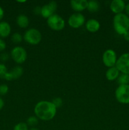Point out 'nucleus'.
I'll return each instance as SVG.
<instances>
[{
  "label": "nucleus",
  "instance_id": "nucleus-28",
  "mask_svg": "<svg viewBox=\"0 0 129 130\" xmlns=\"http://www.w3.org/2000/svg\"><path fill=\"white\" fill-rule=\"evenodd\" d=\"M33 11H34V14H35L36 15H40V13H41V7L39 6H35V7L34 8Z\"/></svg>",
  "mask_w": 129,
  "mask_h": 130
},
{
  "label": "nucleus",
  "instance_id": "nucleus-3",
  "mask_svg": "<svg viewBox=\"0 0 129 130\" xmlns=\"http://www.w3.org/2000/svg\"><path fill=\"white\" fill-rule=\"evenodd\" d=\"M24 41L32 45H37L42 39L40 32L35 28H30L27 29L23 36Z\"/></svg>",
  "mask_w": 129,
  "mask_h": 130
},
{
  "label": "nucleus",
  "instance_id": "nucleus-23",
  "mask_svg": "<svg viewBox=\"0 0 129 130\" xmlns=\"http://www.w3.org/2000/svg\"><path fill=\"white\" fill-rule=\"evenodd\" d=\"M8 72V69L4 63H0V79H4Z\"/></svg>",
  "mask_w": 129,
  "mask_h": 130
},
{
  "label": "nucleus",
  "instance_id": "nucleus-14",
  "mask_svg": "<svg viewBox=\"0 0 129 130\" xmlns=\"http://www.w3.org/2000/svg\"><path fill=\"white\" fill-rule=\"evenodd\" d=\"M100 27H101V24L99 22L95 19H89L85 22L86 29L90 32H96L99 30Z\"/></svg>",
  "mask_w": 129,
  "mask_h": 130
},
{
  "label": "nucleus",
  "instance_id": "nucleus-4",
  "mask_svg": "<svg viewBox=\"0 0 129 130\" xmlns=\"http://www.w3.org/2000/svg\"><path fill=\"white\" fill-rule=\"evenodd\" d=\"M47 24L52 30L59 31L65 27V21L60 15L54 13L47 19Z\"/></svg>",
  "mask_w": 129,
  "mask_h": 130
},
{
  "label": "nucleus",
  "instance_id": "nucleus-16",
  "mask_svg": "<svg viewBox=\"0 0 129 130\" xmlns=\"http://www.w3.org/2000/svg\"><path fill=\"white\" fill-rule=\"evenodd\" d=\"M120 74V71L115 66V67H110V68L108 69L106 74H105V76H106L107 80L110 81H113L117 79Z\"/></svg>",
  "mask_w": 129,
  "mask_h": 130
},
{
  "label": "nucleus",
  "instance_id": "nucleus-13",
  "mask_svg": "<svg viewBox=\"0 0 129 130\" xmlns=\"http://www.w3.org/2000/svg\"><path fill=\"white\" fill-rule=\"evenodd\" d=\"M87 0H72L70 1V5L72 8L77 13H80L83 11L87 7Z\"/></svg>",
  "mask_w": 129,
  "mask_h": 130
},
{
  "label": "nucleus",
  "instance_id": "nucleus-22",
  "mask_svg": "<svg viewBox=\"0 0 129 130\" xmlns=\"http://www.w3.org/2000/svg\"><path fill=\"white\" fill-rule=\"evenodd\" d=\"M13 130H29V128L26 123L20 122L15 124Z\"/></svg>",
  "mask_w": 129,
  "mask_h": 130
},
{
  "label": "nucleus",
  "instance_id": "nucleus-24",
  "mask_svg": "<svg viewBox=\"0 0 129 130\" xmlns=\"http://www.w3.org/2000/svg\"><path fill=\"white\" fill-rule=\"evenodd\" d=\"M51 102H53V104H54V106H55L57 109L61 107L62 105H63V100H62V99L59 97L55 98V99H53Z\"/></svg>",
  "mask_w": 129,
  "mask_h": 130
},
{
  "label": "nucleus",
  "instance_id": "nucleus-31",
  "mask_svg": "<svg viewBox=\"0 0 129 130\" xmlns=\"http://www.w3.org/2000/svg\"><path fill=\"white\" fill-rule=\"evenodd\" d=\"M125 14L129 17V3H128L126 4V5H125Z\"/></svg>",
  "mask_w": 129,
  "mask_h": 130
},
{
  "label": "nucleus",
  "instance_id": "nucleus-6",
  "mask_svg": "<svg viewBox=\"0 0 129 130\" xmlns=\"http://www.w3.org/2000/svg\"><path fill=\"white\" fill-rule=\"evenodd\" d=\"M10 56L14 62L18 64H21L26 61L27 58V53L25 48L20 46H17L11 50Z\"/></svg>",
  "mask_w": 129,
  "mask_h": 130
},
{
  "label": "nucleus",
  "instance_id": "nucleus-11",
  "mask_svg": "<svg viewBox=\"0 0 129 130\" xmlns=\"http://www.w3.org/2000/svg\"><path fill=\"white\" fill-rule=\"evenodd\" d=\"M125 5L126 3L123 0H113L110 3V8L111 11L116 15L125 11Z\"/></svg>",
  "mask_w": 129,
  "mask_h": 130
},
{
  "label": "nucleus",
  "instance_id": "nucleus-32",
  "mask_svg": "<svg viewBox=\"0 0 129 130\" xmlns=\"http://www.w3.org/2000/svg\"><path fill=\"white\" fill-rule=\"evenodd\" d=\"M4 105H5V102H4V100H3L2 98L0 97V110H2L3 108L4 107Z\"/></svg>",
  "mask_w": 129,
  "mask_h": 130
},
{
  "label": "nucleus",
  "instance_id": "nucleus-18",
  "mask_svg": "<svg viewBox=\"0 0 129 130\" xmlns=\"http://www.w3.org/2000/svg\"><path fill=\"white\" fill-rule=\"evenodd\" d=\"M87 10L89 12L94 13L97 12L100 9V4L96 0H91L88 1L87 3Z\"/></svg>",
  "mask_w": 129,
  "mask_h": 130
},
{
  "label": "nucleus",
  "instance_id": "nucleus-1",
  "mask_svg": "<svg viewBox=\"0 0 129 130\" xmlns=\"http://www.w3.org/2000/svg\"><path fill=\"white\" fill-rule=\"evenodd\" d=\"M34 110L35 116L39 120L48 121L55 117L57 108L52 102L41 100L35 104Z\"/></svg>",
  "mask_w": 129,
  "mask_h": 130
},
{
  "label": "nucleus",
  "instance_id": "nucleus-17",
  "mask_svg": "<svg viewBox=\"0 0 129 130\" xmlns=\"http://www.w3.org/2000/svg\"><path fill=\"white\" fill-rule=\"evenodd\" d=\"M16 22L18 26L20 27V28L25 29V28L29 27L30 20L27 15H24V14H20V15H18V17H16Z\"/></svg>",
  "mask_w": 129,
  "mask_h": 130
},
{
  "label": "nucleus",
  "instance_id": "nucleus-10",
  "mask_svg": "<svg viewBox=\"0 0 129 130\" xmlns=\"http://www.w3.org/2000/svg\"><path fill=\"white\" fill-rule=\"evenodd\" d=\"M58 5L57 3L54 1H51L48 4L43 5L41 7V13L40 15L43 18L48 19L51 15L54 14V12L56 10Z\"/></svg>",
  "mask_w": 129,
  "mask_h": 130
},
{
  "label": "nucleus",
  "instance_id": "nucleus-20",
  "mask_svg": "<svg viewBox=\"0 0 129 130\" xmlns=\"http://www.w3.org/2000/svg\"><path fill=\"white\" fill-rule=\"evenodd\" d=\"M38 123H39V119L35 116H32L27 118L26 123L29 127L34 128L37 125Z\"/></svg>",
  "mask_w": 129,
  "mask_h": 130
},
{
  "label": "nucleus",
  "instance_id": "nucleus-19",
  "mask_svg": "<svg viewBox=\"0 0 129 130\" xmlns=\"http://www.w3.org/2000/svg\"><path fill=\"white\" fill-rule=\"evenodd\" d=\"M116 80L119 85H129V74L121 73Z\"/></svg>",
  "mask_w": 129,
  "mask_h": 130
},
{
  "label": "nucleus",
  "instance_id": "nucleus-15",
  "mask_svg": "<svg viewBox=\"0 0 129 130\" xmlns=\"http://www.w3.org/2000/svg\"><path fill=\"white\" fill-rule=\"evenodd\" d=\"M11 31V28L9 23L5 21L0 22V38H7L10 36Z\"/></svg>",
  "mask_w": 129,
  "mask_h": 130
},
{
  "label": "nucleus",
  "instance_id": "nucleus-9",
  "mask_svg": "<svg viewBox=\"0 0 129 130\" xmlns=\"http://www.w3.org/2000/svg\"><path fill=\"white\" fill-rule=\"evenodd\" d=\"M85 18L81 13H74L68 18V24L70 27L73 29H78L84 25Z\"/></svg>",
  "mask_w": 129,
  "mask_h": 130
},
{
  "label": "nucleus",
  "instance_id": "nucleus-8",
  "mask_svg": "<svg viewBox=\"0 0 129 130\" xmlns=\"http://www.w3.org/2000/svg\"><path fill=\"white\" fill-rule=\"evenodd\" d=\"M115 67L120 73L129 74V53H124L118 58Z\"/></svg>",
  "mask_w": 129,
  "mask_h": 130
},
{
  "label": "nucleus",
  "instance_id": "nucleus-26",
  "mask_svg": "<svg viewBox=\"0 0 129 130\" xmlns=\"http://www.w3.org/2000/svg\"><path fill=\"white\" fill-rule=\"evenodd\" d=\"M10 58V55L7 53H2L0 54V60L1 62H6Z\"/></svg>",
  "mask_w": 129,
  "mask_h": 130
},
{
  "label": "nucleus",
  "instance_id": "nucleus-7",
  "mask_svg": "<svg viewBox=\"0 0 129 130\" xmlns=\"http://www.w3.org/2000/svg\"><path fill=\"white\" fill-rule=\"evenodd\" d=\"M117 55L113 49H108L104 52L102 60L104 65L108 68L115 67L117 62Z\"/></svg>",
  "mask_w": 129,
  "mask_h": 130
},
{
  "label": "nucleus",
  "instance_id": "nucleus-5",
  "mask_svg": "<svg viewBox=\"0 0 129 130\" xmlns=\"http://www.w3.org/2000/svg\"><path fill=\"white\" fill-rule=\"evenodd\" d=\"M115 95L119 103L129 104V85H119L115 90Z\"/></svg>",
  "mask_w": 129,
  "mask_h": 130
},
{
  "label": "nucleus",
  "instance_id": "nucleus-34",
  "mask_svg": "<svg viewBox=\"0 0 129 130\" xmlns=\"http://www.w3.org/2000/svg\"><path fill=\"white\" fill-rule=\"evenodd\" d=\"M17 2H18V3H25V2H26V1H25V0H24V1H17Z\"/></svg>",
  "mask_w": 129,
  "mask_h": 130
},
{
  "label": "nucleus",
  "instance_id": "nucleus-30",
  "mask_svg": "<svg viewBox=\"0 0 129 130\" xmlns=\"http://www.w3.org/2000/svg\"><path fill=\"white\" fill-rule=\"evenodd\" d=\"M124 39L126 41H129V30L123 35Z\"/></svg>",
  "mask_w": 129,
  "mask_h": 130
},
{
  "label": "nucleus",
  "instance_id": "nucleus-25",
  "mask_svg": "<svg viewBox=\"0 0 129 130\" xmlns=\"http://www.w3.org/2000/svg\"><path fill=\"white\" fill-rule=\"evenodd\" d=\"M9 91V88L6 84L0 85V95H5L8 93Z\"/></svg>",
  "mask_w": 129,
  "mask_h": 130
},
{
  "label": "nucleus",
  "instance_id": "nucleus-2",
  "mask_svg": "<svg viewBox=\"0 0 129 130\" xmlns=\"http://www.w3.org/2000/svg\"><path fill=\"white\" fill-rule=\"evenodd\" d=\"M115 31L120 35H123L129 30V17L124 13L116 14L113 19Z\"/></svg>",
  "mask_w": 129,
  "mask_h": 130
},
{
  "label": "nucleus",
  "instance_id": "nucleus-29",
  "mask_svg": "<svg viewBox=\"0 0 129 130\" xmlns=\"http://www.w3.org/2000/svg\"><path fill=\"white\" fill-rule=\"evenodd\" d=\"M4 15H5V11H4L3 8L1 6H0V22L3 19Z\"/></svg>",
  "mask_w": 129,
  "mask_h": 130
},
{
  "label": "nucleus",
  "instance_id": "nucleus-27",
  "mask_svg": "<svg viewBox=\"0 0 129 130\" xmlns=\"http://www.w3.org/2000/svg\"><path fill=\"white\" fill-rule=\"evenodd\" d=\"M6 48V44L5 41L0 38V52L5 50Z\"/></svg>",
  "mask_w": 129,
  "mask_h": 130
},
{
  "label": "nucleus",
  "instance_id": "nucleus-33",
  "mask_svg": "<svg viewBox=\"0 0 129 130\" xmlns=\"http://www.w3.org/2000/svg\"><path fill=\"white\" fill-rule=\"evenodd\" d=\"M29 130H40L39 129H38V128H35V127H34V128H30Z\"/></svg>",
  "mask_w": 129,
  "mask_h": 130
},
{
  "label": "nucleus",
  "instance_id": "nucleus-21",
  "mask_svg": "<svg viewBox=\"0 0 129 130\" xmlns=\"http://www.w3.org/2000/svg\"><path fill=\"white\" fill-rule=\"evenodd\" d=\"M23 39H24V38H23L22 35L18 32L13 33L11 37V41L15 44H18V43H21Z\"/></svg>",
  "mask_w": 129,
  "mask_h": 130
},
{
  "label": "nucleus",
  "instance_id": "nucleus-12",
  "mask_svg": "<svg viewBox=\"0 0 129 130\" xmlns=\"http://www.w3.org/2000/svg\"><path fill=\"white\" fill-rule=\"evenodd\" d=\"M24 74V69L20 66H16L13 67L10 72H8L5 77V80L11 81L20 78Z\"/></svg>",
  "mask_w": 129,
  "mask_h": 130
}]
</instances>
